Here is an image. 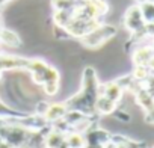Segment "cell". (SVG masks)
<instances>
[{
    "instance_id": "6da1fadb",
    "label": "cell",
    "mask_w": 154,
    "mask_h": 148,
    "mask_svg": "<svg viewBox=\"0 0 154 148\" xmlns=\"http://www.w3.org/2000/svg\"><path fill=\"white\" fill-rule=\"evenodd\" d=\"M115 35H116V27L115 26L101 23L92 32H89L88 35H85L83 38H80V41H82L83 45H86L89 48H97V47H101L104 42H107Z\"/></svg>"
},
{
    "instance_id": "7a4b0ae2",
    "label": "cell",
    "mask_w": 154,
    "mask_h": 148,
    "mask_svg": "<svg viewBox=\"0 0 154 148\" xmlns=\"http://www.w3.org/2000/svg\"><path fill=\"white\" fill-rule=\"evenodd\" d=\"M122 20H124L125 29H127L131 35L137 33V32L146 24V23L143 21V18H142V14H140V9H139L137 5L128 8L127 12L124 14V18H122Z\"/></svg>"
},
{
    "instance_id": "3957f363",
    "label": "cell",
    "mask_w": 154,
    "mask_h": 148,
    "mask_svg": "<svg viewBox=\"0 0 154 148\" xmlns=\"http://www.w3.org/2000/svg\"><path fill=\"white\" fill-rule=\"evenodd\" d=\"M0 44H3V45H8V47H20L21 44V38L9 30V29H5L0 26Z\"/></svg>"
},
{
    "instance_id": "277c9868",
    "label": "cell",
    "mask_w": 154,
    "mask_h": 148,
    "mask_svg": "<svg viewBox=\"0 0 154 148\" xmlns=\"http://www.w3.org/2000/svg\"><path fill=\"white\" fill-rule=\"evenodd\" d=\"M0 26H2V18H0Z\"/></svg>"
}]
</instances>
